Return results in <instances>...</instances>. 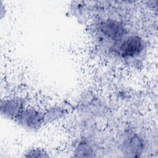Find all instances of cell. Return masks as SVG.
<instances>
[{
    "label": "cell",
    "instance_id": "cell-9",
    "mask_svg": "<svg viewBox=\"0 0 158 158\" xmlns=\"http://www.w3.org/2000/svg\"><path fill=\"white\" fill-rule=\"evenodd\" d=\"M0 14L1 19H2L3 17L5 16V6L3 4V2L2 1H1L0 3Z\"/></svg>",
    "mask_w": 158,
    "mask_h": 158
},
{
    "label": "cell",
    "instance_id": "cell-4",
    "mask_svg": "<svg viewBox=\"0 0 158 158\" xmlns=\"http://www.w3.org/2000/svg\"><path fill=\"white\" fill-rule=\"evenodd\" d=\"M100 30L104 37L117 43L128 35L123 24L116 19H105L100 24Z\"/></svg>",
    "mask_w": 158,
    "mask_h": 158
},
{
    "label": "cell",
    "instance_id": "cell-5",
    "mask_svg": "<svg viewBox=\"0 0 158 158\" xmlns=\"http://www.w3.org/2000/svg\"><path fill=\"white\" fill-rule=\"evenodd\" d=\"M69 113L68 109L61 104L49 106L43 110V117L44 125L51 124L64 118Z\"/></svg>",
    "mask_w": 158,
    "mask_h": 158
},
{
    "label": "cell",
    "instance_id": "cell-2",
    "mask_svg": "<svg viewBox=\"0 0 158 158\" xmlns=\"http://www.w3.org/2000/svg\"><path fill=\"white\" fill-rule=\"evenodd\" d=\"M118 44L117 52L125 59H132L139 57L145 48L144 41L138 35H127Z\"/></svg>",
    "mask_w": 158,
    "mask_h": 158
},
{
    "label": "cell",
    "instance_id": "cell-8",
    "mask_svg": "<svg viewBox=\"0 0 158 158\" xmlns=\"http://www.w3.org/2000/svg\"><path fill=\"white\" fill-rule=\"evenodd\" d=\"M48 152L43 148L38 147H33L29 148L24 153V157H49Z\"/></svg>",
    "mask_w": 158,
    "mask_h": 158
},
{
    "label": "cell",
    "instance_id": "cell-3",
    "mask_svg": "<svg viewBox=\"0 0 158 158\" xmlns=\"http://www.w3.org/2000/svg\"><path fill=\"white\" fill-rule=\"evenodd\" d=\"M26 106L24 99L20 97L2 99L0 102L1 115L4 119L15 122Z\"/></svg>",
    "mask_w": 158,
    "mask_h": 158
},
{
    "label": "cell",
    "instance_id": "cell-6",
    "mask_svg": "<svg viewBox=\"0 0 158 158\" xmlns=\"http://www.w3.org/2000/svg\"><path fill=\"white\" fill-rule=\"evenodd\" d=\"M143 141L138 135L129 136L123 142L122 150L128 157H139L143 151Z\"/></svg>",
    "mask_w": 158,
    "mask_h": 158
},
{
    "label": "cell",
    "instance_id": "cell-1",
    "mask_svg": "<svg viewBox=\"0 0 158 158\" xmlns=\"http://www.w3.org/2000/svg\"><path fill=\"white\" fill-rule=\"evenodd\" d=\"M15 122L27 131L38 132L44 125L43 111L34 106L27 105Z\"/></svg>",
    "mask_w": 158,
    "mask_h": 158
},
{
    "label": "cell",
    "instance_id": "cell-7",
    "mask_svg": "<svg viewBox=\"0 0 158 158\" xmlns=\"http://www.w3.org/2000/svg\"><path fill=\"white\" fill-rule=\"evenodd\" d=\"M74 156L79 157H94V149L88 142L80 141L75 148Z\"/></svg>",
    "mask_w": 158,
    "mask_h": 158
}]
</instances>
